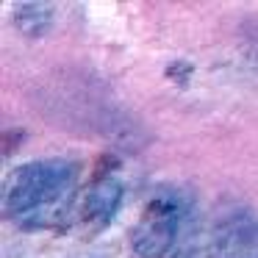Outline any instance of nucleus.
<instances>
[{
  "instance_id": "obj_1",
  "label": "nucleus",
  "mask_w": 258,
  "mask_h": 258,
  "mask_svg": "<svg viewBox=\"0 0 258 258\" xmlns=\"http://www.w3.org/2000/svg\"><path fill=\"white\" fill-rule=\"evenodd\" d=\"M78 169L61 158L17 167L3 183V211L20 228H47L64 219L75 197Z\"/></svg>"
},
{
  "instance_id": "obj_2",
  "label": "nucleus",
  "mask_w": 258,
  "mask_h": 258,
  "mask_svg": "<svg viewBox=\"0 0 258 258\" xmlns=\"http://www.w3.org/2000/svg\"><path fill=\"white\" fill-rule=\"evenodd\" d=\"M189 211V197L180 189L164 186L147 200L139 222L131 230V247L139 258H164L175 244L178 228Z\"/></svg>"
},
{
  "instance_id": "obj_3",
  "label": "nucleus",
  "mask_w": 258,
  "mask_h": 258,
  "mask_svg": "<svg viewBox=\"0 0 258 258\" xmlns=\"http://www.w3.org/2000/svg\"><path fill=\"white\" fill-rule=\"evenodd\" d=\"M219 258H258V214H239L217 230Z\"/></svg>"
},
{
  "instance_id": "obj_4",
  "label": "nucleus",
  "mask_w": 258,
  "mask_h": 258,
  "mask_svg": "<svg viewBox=\"0 0 258 258\" xmlns=\"http://www.w3.org/2000/svg\"><path fill=\"white\" fill-rule=\"evenodd\" d=\"M119 200H122V186H119L117 178L97 180L84 200V222L92 225V228H103L117 214Z\"/></svg>"
},
{
  "instance_id": "obj_5",
  "label": "nucleus",
  "mask_w": 258,
  "mask_h": 258,
  "mask_svg": "<svg viewBox=\"0 0 258 258\" xmlns=\"http://www.w3.org/2000/svg\"><path fill=\"white\" fill-rule=\"evenodd\" d=\"M14 14H17L20 20V28L28 31V34H42V31H47V25H50V9L45 6H23V9H14Z\"/></svg>"
},
{
  "instance_id": "obj_6",
  "label": "nucleus",
  "mask_w": 258,
  "mask_h": 258,
  "mask_svg": "<svg viewBox=\"0 0 258 258\" xmlns=\"http://www.w3.org/2000/svg\"><path fill=\"white\" fill-rule=\"evenodd\" d=\"M172 258H211V252H208L206 247H195V244H191V247H180Z\"/></svg>"
}]
</instances>
